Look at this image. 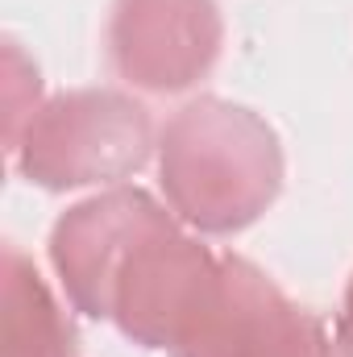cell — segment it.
Here are the masks:
<instances>
[{
	"mask_svg": "<svg viewBox=\"0 0 353 357\" xmlns=\"http://www.w3.org/2000/svg\"><path fill=\"white\" fill-rule=\"evenodd\" d=\"M283 142L246 104L200 96L158 137V183L183 225L229 237L250 229L283 191Z\"/></svg>",
	"mask_w": 353,
	"mask_h": 357,
	"instance_id": "obj_1",
	"label": "cell"
},
{
	"mask_svg": "<svg viewBox=\"0 0 353 357\" xmlns=\"http://www.w3.org/2000/svg\"><path fill=\"white\" fill-rule=\"evenodd\" d=\"M8 154L21 175L46 191L121 183L150 162L154 121L150 108L129 91H59L29 116Z\"/></svg>",
	"mask_w": 353,
	"mask_h": 357,
	"instance_id": "obj_2",
	"label": "cell"
},
{
	"mask_svg": "<svg viewBox=\"0 0 353 357\" xmlns=\"http://www.w3.org/2000/svg\"><path fill=\"white\" fill-rule=\"evenodd\" d=\"M171 357H337L320 316L241 254H220L167 345Z\"/></svg>",
	"mask_w": 353,
	"mask_h": 357,
	"instance_id": "obj_3",
	"label": "cell"
},
{
	"mask_svg": "<svg viewBox=\"0 0 353 357\" xmlns=\"http://www.w3.org/2000/svg\"><path fill=\"white\" fill-rule=\"evenodd\" d=\"M108 63L137 91L175 96L212 75L225 46L216 0H112Z\"/></svg>",
	"mask_w": 353,
	"mask_h": 357,
	"instance_id": "obj_4",
	"label": "cell"
},
{
	"mask_svg": "<svg viewBox=\"0 0 353 357\" xmlns=\"http://www.w3.org/2000/svg\"><path fill=\"white\" fill-rule=\"evenodd\" d=\"M175 212H167L142 187H108L84 204L67 208L50 229V266L59 274L75 312L91 320H108L112 282L133 258V250L171 229Z\"/></svg>",
	"mask_w": 353,
	"mask_h": 357,
	"instance_id": "obj_5",
	"label": "cell"
},
{
	"mask_svg": "<svg viewBox=\"0 0 353 357\" xmlns=\"http://www.w3.org/2000/svg\"><path fill=\"white\" fill-rule=\"evenodd\" d=\"M0 357H80L71 316L17 245H4L0 266Z\"/></svg>",
	"mask_w": 353,
	"mask_h": 357,
	"instance_id": "obj_6",
	"label": "cell"
},
{
	"mask_svg": "<svg viewBox=\"0 0 353 357\" xmlns=\"http://www.w3.org/2000/svg\"><path fill=\"white\" fill-rule=\"evenodd\" d=\"M38 108H42L38 67L21 54L17 42H4V142H8V150L17 146L21 129L29 125V116Z\"/></svg>",
	"mask_w": 353,
	"mask_h": 357,
	"instance_id": "obj_7",
	"label": "cell"
},
{
	"mask_svg": "<svg viewBox=\"0 0 353 357\" xmlns=\"http://www.w3.org/2000/svg\"><path fill=\"white\" fill-rule=\"evenodd\" d=\"M337 354L353 357V278H350V287H345L341 316H337Z\"/></svg>",
	"mask_w": 353,
	"mask_h": 357,
	"instance_id": "obj_8",
	"label": "cell"
}]
</instances>
